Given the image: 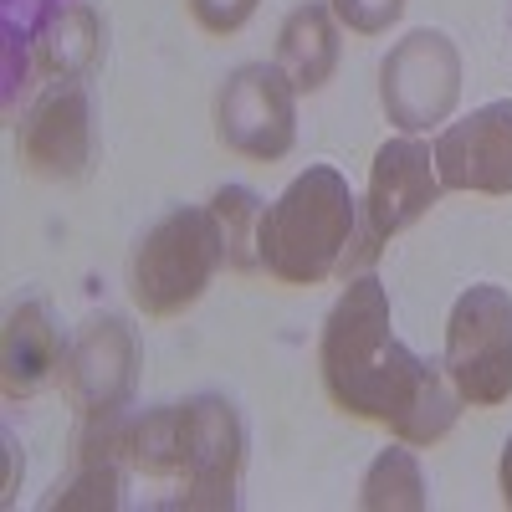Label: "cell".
<instances>
[{
    "mask_svg": "<svg viewBox=\"0 0 512 512\" xmlns=\"http://www.w3.org/2000/svg\"><path fill=\"white\" fill-rule=\"evenodd\" d=\"M277 67L297 93H318L338 67V31H333V6L328 0H308L297 6L282 31H277Z\"/></svg>",
    "mask_w": 512,
    "mask_h": 512,
    "instance_id": "14",
    "label": "cell"
},
{
    "mask_svg": "<svg viewBox=\"0 0 512 512\" xmlns=\"http://www.w3.org/2000/svg\"><path fill=\"white\" fill-rule=\"evenodd\" d=\"M497 487H502V502L512 507V436L502 446V461H497Z\"/></svg>",
    "mask_w": 512,
    "mask_h": 512,
    "instance_id": "22",
    "label": "cell"
},
{
    "mask_svg": "<svg viewBox=\"0 0 512 512\" xmlns=\"http://www.w3.org/2000/svg\"><path fill=\"white\" fill-rule=\"evenodd\" d=\"M98 52H103V26L88 6H77V0L57 6L36 31V62L52 77H82L98 62Z\"/></svg>",
    "mask_w": 512,
    "mask_h": 512,
    "instance_id": "16",
    "label": "cell"
},
{
    "mask_svg": "<svg viewBox=\"0 0 512 512\" xmlns=\"http://www.w3.org/2000/svg\"><path fill=\"white\" fill-rule=\"evenodd\" d=\"M461 98V52L446 31L420 26L379 67V103L400 134H420L451 118Z\"/></svg>",
    "mask_w": 512,
    "mask_h": 512,
    "instance_id": "6",
    "label": "cell"
},
{
    "mask_svg": "<svg viewBox=\"0 0 512 512\" xmlns=\"http://www.w3.org/2000/svg\"><path fill=\"white\" fill-rule=\"evenodd\" d=\"M359 507L364 512H425L431 507V492H425V472L405 441L384 446L369 472L359 482Z\"/></svg>",
    "mask_w": 512,
    "mask_h": 512,
    "instance_id": "17",
    "label": "cell"
},
{
    "mask_svg": "<svg viewBox=\"0 0 512 512\" xmlns=\"http://www.w3.org/2000/svg\"><path fill=\"white\" fill-rule=\"evenodd\" d=\"M246 466V425L226 395H195L185 400V466H180V497L175 507H210L231 512Z\"/></svg>",
    "mask_w": 512,
    "mask_h": 512,
    "instance_id": "8",
    "label": "cell"
},
{
    "mask_svg": "<svg viewBox=\"0 0 512 512\" xmlns=\"http://www.w3.org/2000/svg\"><path fill=\"white\" fill-rule=\"evenodd\" d=\"M456 395L472 410H497L512 400V292L497 282L466 287L446 318L441 354Z\"/></svg>",
    "mask_w": 512,
    "mask_h": 512,
    "instance_id": "4",
    "label": "cell"
},
{
    "mask_svg": "<svg viewBox=\"0 0 512 512\" xmlns=\"http://www.w3.org/2000/svg\"><path fill=\"white\" fill-rule=\"evenodd\" d=\"M359 241V200L333 164H308L256 226L262 272L287 287H318L333 272H349Z\"/></svg>",
    "mask_w": 512,
    "mask_h": 512,
    "instance_id": "2",
    "label": "cell"
},
{
    "mask_svg": "<svg viewBox=\"0 0 512 512\" xmlns=\"http://www.w3.org/2000/svg\"><path fill=\"white\" fill-rule=\"evenodd\" d=\"M123 415H93L77 420L72 436V472L67 482H57V492L41 507H88V512H113L123 507V477L134 472L123 451Z\"/></svg>",
    "mask_w": 512,
    "mask_h": 512,
    "instance_id": "12",
    "label": "cell"
},
{
    "mask_svg": "<svg viewBox=\"0 0 512 512\" xmlns=\"http://www.w3.org/2000/svg\"><path fill=\"white\" fill-rule=\"evenodd\" d=\"M16 144H21V164L41 180H77L88 169L93 154V108H88V88L77 77H57L47 93H41L21 128H16Z\"/></svg>",
    "mask_w": 512,
    "mask_h": 512,
    "instance_id": "10",
    "label": "cell"
},
{
    "mask_svg": "<svg viewBox=\"0 0 512 512\" xmlns=\"http://www.w3.org/2000/svg\"><path fill=\"white\" fill-rule=\"evenodd\" d=\"M67 338L52 318L47 303H21L6 318V338H0V384L6 400H31L41 395L52 379H62L67 364Z\"/></svg>",
    "mask_w": 512,
    "mask_h": 512,
    "instance_id": "13",
    "label": "cell"
},
{
    "mask_svg": "<svg viewBox=\"0 0 512 512\" xmlns=\"http://www.w3.org/2000/svg\"><path fill=\"white\" fill-rule=\"evenodd\" d=\"M134 369H139V349L128 323L118 313H93L67 349L62 390L82 420L118 415L128 410V395H134Z\"/></svg>",
    "mask_w": 512,
    "mask_h": 512,
    "instance_id": "9",
    "label": "cell"
},
{
    "mask_svg": "<svg viewBox=\"0 0 512 512\" xmlns=\"http://www.w3.org/2000/svg\"><path fill=\"white\" fill-rule=\"evenodd\" d=\"M123 451L128 466L154 482L175 477L180 482V466H185V405H154L139 415H123Z\"/></svg>",
    "mask_w": 512,
    "mask_h": 512,
    "instance_id": "15",
    "label": "cell"
},
{
    "mask_svg": "<svg viewBox=\"0 0 512 512\" xmlns=\"http://www.w3.org/2000/svg\"><path fill=\"white\" fill-rule=\"evenodd\" d=\"M185 6H190L195 26L210 36H231L256 16V0H185Z\"/></svg>",
    "mask_w": 512,
    "mask_h": 512,
    "instance_id": "20",
    "label": "cell"
},
{
    "mask_svg": "<svg viewBox=\"0 0 512 512\" xmlns=\"http://www.w3.org/2000/svg\"><path fill=\"white\" fill-rule=\"evenodd\" d=\"M226 267V241L210 205H175L159 216L128 256V292L144 318H180L210 292Z\"/></svg>",
    "mask_w": 512,
    "mask_h": 512,
    "instance_id": "3",
    "label": "cell"
},
{
    "mask_svg": "<svg viewBox=\"0 0 512 512\" xmlns=\"http://www.w3.org/2000/svg\"><path fill=\"white\" fill-rule=\"evenodd\" d=\"M0 441H6V502L16 497V477H21V451H16V431L6 425V431H0Z\"/></svg>",
    "mask_w": 512,
    "mask_h": 512,
    "instance_id": "21",
    "label": "cell"
},
{
    "mask_svg": "<svg viewBox=\"0 0 512 512\" xmlns=\"http://www.w3.org/2000/svg\"><path fill=\"white\" fill-rule=\"evenodd\" d=\"M216 139L241 159H282L297 139V88L277 62H246L216 98Z\"/></svg>",
    "mask_w": 512,
    "mask_h": 512,
    "instance_id": "7",
    "label": "cell"
},
{
    "mask_svg": "<svg viewBox=\"0 0 512 512\" xmlns=\"http://www.w3.org/2000/svg\"><path fill=\"white\" fill-rule=\"evenodd\" d=\"M436 169L446 190L512 195V98L482 103L436 139Z\"/></svg>",
    "mask_w": 512,
    "mask_h": 512,
    "instance_id": "11",
    "label": "cell"
},
{
    "mask_svg": "<svg viewBox=\"0 0 512 512\" xmlns=\"http://www.w3.org/2000/svg\"><path fill=\"white\" fill-rule=\"evenodd\" d=\"M441 169H436V149L420 144L415 134H400V139H384L374 164H369V195H364V231L354 241V262H374V251L410 231L425 210H431L441 200ZM349 277V272H344Z\"/></svg>",
    "mask_w": 512,
    "mask_h": 512,
    "instance_id": "5",
    "label": "cell"
},
{
    "mask_svg": "<svg viewBox=\"0 0 512 512\" xmlns=\"http://www.w3.org/2000/svg\"><path fill=\"white\" fill-rule=\"evenodd\" d=\"M262 200H256L246 185H221L210 195V216L221 226L226 241V267L236 272H262V256H256V226H262Z\"/></svg>",
    "mask_w": 512,
    "mask_h": 512,
    "instance_id": "18",
    "label": "cell"
},
{
    "mask_svg": "<svg viewBox=\"0 0 512 512\" xmlns=\"http://www.w3.org/2000/svg\"><path fill=\"white\" fill-rule=\"evenodd\" d=\"M318 379L333 410L374 420L405 446H436L466 405L446 364L410 354L395 338L390 292L369 272L354 277L323 318Z\"/></svg>",
    "mask_w": 512,
    "mask_h": 512,
    "instance_id": "1",
    "label": "cell"
},
{
    "mask_svg": "<svg viewBox=\"0 0 512 512\" xmlns=\"http://www.w3.org/2000/svg\"><path fill=\"white\" fill-rule=\"evenodd\" d=\"M328 6L354 36H379V31H390L400 21L405 0H328Z\"/></svg>",
    "mask_w": 512,
    "mask_h": 512,
    "instance_id": "19",
    "label": "cell"
}]
</instances>
